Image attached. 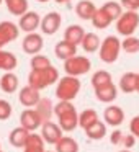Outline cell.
<instances>
[{
	"label": "cell",
	"instance_id": "1",
	"mask_svg": "<svg viewBox=\"0 0 139 152\" xmlns=\"http://www.w3.org/2000/svg\"><path fill=\"white\" fill-rule=\"evenodd\" d=\"M80 80L77 77H70V75H64L57 80V87H56V96L59 98V102H72L80 92Z\"/></svg>",
	"mask_w": 139,
	"mask_h": 152
},
{
	"label": "cell",
	"instance_id": "2",
	"mask_svg": "<svg viewBox=\"0 0 139 152\" xmlns=\"http://www.w3.org/2000/svg\"><path fill=\"white\" fill-rule=\"evenodd\" d=\"M59 80V72L56 67H48L46 70H31L28 75V85L36 90H43Z\"/></svg>",
	"mask_w": 139,
	"mask_h": 152
},
{
	"label": "cell",
	"instance_id": "3",
	"mask_svg": "<svg viewBox=\"0 0 139 152\" xmlns=\"http://www.w3.org/2000/svg\"><path fill=\"white\" fill-rule=\"evenodd\" d=\"M119 51H121V41L116 36L110 34V36H106L105 39L102 41V44H100V54L98 56L105 64H113L118 59Z\"/></svg>",
	"mask_w": 139,
	"mask_h": 152
},
{
	"label": "cell",
	"instance_id": "4",
	"mask_svg": "<svg viewBox=\"0 0 139 152\" xmlns=\"http://www.w3.org/2000/svg\"><path fill=\"white\" fill-rule=\"evenodd\" d=\"M139 26V15L138 12H123V15L116 20V31L121 36H132Z\"/></svg>",
	"mask_w": 139,
	"mask_h": 152
},
{
	"label": "cell",
	"instance_id": "5",
	"mask_svg": "<svg viewBox=\"0 0 139 152\" xmlns=\"http://www.w3.org/2000/svg\"><path fill=\"white\" fill-rule=\"evenodd\" d=\"M90 69H92V62H90V59L85 56H74L72 59L64 62L66 75H70V77L83 75V74H87Z\"/></svg>",
	"mask_w": 139,
	"mask_h": 152
},
{
	"label": "cell",
	"instance_id": "6",
	"mask_svg": "<svg viewBox=\"0 0 139 152\" xmlns=\"http://www.w3.org/2000/svg\"><path fill=\"white\" fill-rule=\"evenodd\" d=\"M20 126L31 132V131H36L38 128L43 126V119L40 118L36 110L26 108L25 111H21V115H20Z\"/></svg>",
	"mask_w": 139,
	"mask_h": 152
},
{
	"label": "cell",
	"instance_id": "7",
	"mask_svg": "<svg viewBox=\"0 0 139 152\" xmlns=\"http://www.w3.org/2000/svg\"><path fill=\"white\" fill-rule=\"evenodd\" d=\"M61 23H62V17L57 12H49L44 18H41V31L48 36H53L59 31Z\"/></svg>",
	"mask_w": 139,
	"mask_h": 152
},
{
	"label": "cell",
	"instance_id": "8",
	"mask_svg": "<svg viewBox=\"0 0 139 152\" xmlns=\"http://www.w3.org/2000/svg\"><path fill=\"white\" fill-rule=\"evenodd\" d=\"M41 26V17L38 12H26L23 17H20L18 28L25 33H36V30Z\"/></svg>",
	"mask_w": 139,
	"mask_h": 152
},
{
	"label": "cell",
	"instance_id": "9",
	"mask_svg": "<svg viewBox=\"0 0 139 152\" xmlns=\"http://www.w3.org/2000/svg\"><path fill=\"white\" fill-rule=\"evenodd\" d=\"M44 46V41H43V36L38 33H30L23 38V43H21V48L26 54H31V56H36V54L41 53Z\"/></svg>",
	"mask_w": 139,
	"mask_h": 152
},
{
	"label": "cell",
	"instance_id": "10",
	"mask_svg": "<svg viewBox=\"0 0 139 152\" xmlns=\"http://www.w3.org/2000/svg\"><path fill=\"white\" fill-rule=\"evenodd\" d=\"M62 136L64 134H62V129L59 128V124H56V123H53V121L43 123V126H41V137L44 139V142L56 145L57 141H59Z\"/></svg>",
	"mask_w": 139,
	"mask_h": 152
},
{
	"label": "cell",
	"instance_id": "11",
	"mask_svg": "<svg viewBox=\"0 0 139 152\" xmlns=\"http://www.w3.org/2000/svg\"><path fill=\"white\" fill-rule=\"evenodd\" d=\"M18 100H20L21 105H23V106H28V108H31V106H36L38 103H40V100H41L40 90L33 88V87H30V85L23 87V88L20 90V93H18Z\"/></svg>",
	"mask_w": 139,
	"mask_h": 152
},
{
	"label": "cell",
	"instance_id": "12",
	"mask_svg": "<svg viewBox=\"0 0 139 152\" xmlns=\"http://www.w3.org/2000/svg\"><path fill=\"white\" fill-rule=\"evenodd\" d=\"M103 119H105V124L113 126V128H118L119 124H123L124 121V111H123L119 106H108V108L103 111Z\"/></svg>",
	"mask_w": 139,
	"mask_h": 152
},
{
	"label": "cell",
	"instance_id": "13",
	"mask_svg": "<svg viewBox=\"0 0 139 152\" xmlns=\"http://www.w3.org/2000/svg\"><path fill=\"white\" fill-rule=\"evenodd\" d=\"M54 54H56L57 59L66 62V61L72 59L74 56H77V46L67 43V41H59V43L54 46Z\"/></svg>",
	"mask_w": 139,
	"mask_h": 152
},
{
	"label": "cell",
	"instance_id": "14",
	"mask_svg": "<svg viewBox=\"0 0 139 152\" xmlns=\"http://www.w3.org/2000/svg\"><path fill=\"white\" fill-rule=\"evenodd\" d=\"M83 36H85V31H83V28L80 25H69L66 28V31H64V41H67L70 44H75V46L82 44Z\"/></svg>",
	"mask_w": 139,
	"mask_h": 152
},
{
	"label": "cell",
	"instance_id": "15",
	"mask_svg": "<svg viewBox=\"0 0 139 152\" xmlns=\"http://www.w3.org/2000/svg\"><path fill=\"white\" fill-rule=\"evenodd\" d=\"M20 34V28L18 25H15L13 21H2L0 23V36L5 43H12L15 41Z\"/></svg>",
	"mask_w": 139,
	"mask_h": 152
},
{
	"label": "cell",
	"instance_id": "16",
	"mask_svg": "<svg viewBox=\"0 0 139 152\" xmlns=\"http://www.w3.org/2000/svg\"><path fill=\"white\" fill-rule=\"evenodd\" d=\"M116 96H118V88L113 83H110L106 87L95 88V98L102 103H111L116 100Z\"/></svg>",
	"mask_w": 139,
	"mask_h": 152
},
{
	"label": "cell",
	"instance_id": "17",
	"mask_svg": "<svg viewBox=\"0 0 139 152\" xmlns=\"http://www.w3.org/2000/svg\"><path fill=\"white\" fill-rule=\"evenodd\" d=\"M95 12H97V7L90 0H80L75 5V13L80 20H92Z\"/></svg>",
	"mask_w": 139,
	"mask_h": 152
},
{
	"label": "cell",
	"instance_id": "18",
	"mask_svg": "<svg viewBox=\"0 0 139 152\" xmlns=\"http://www.w3.org/2000/svg\"><path fill=\"white\" fill-rule=\"evenodd\" d=\"M18 85H20V80H18V77L13 72H5L0 77V88H2V92L15 93L18 90Z\"/></svg>",
	"mask_w": 139,
	"mask_h": 152
},
{
	"label": "cell",
	"instance_id": "19",
	"mask_svg": "<svg viewBox=\"0 0 139 152\" xmlns=\"http://www.w3.org/2000/svg\"><path fill=\"white\" fill-rule=\"evenodd\" d=\"M57 119H59V128L62 131H74L79 126V113H77V110L66 113V115L59 116Z\"/></svg>",
	"mask_w": 139,
	"mask_h": 152
},
{
	"label": "cell",
	"instance_id": "20",
	"mask_svg": "<svg viewBox=\"0 0 139 152\" xmlns=\"http://www.w3.org/2000/svg\"><path fill=\"white\" fill-rule=\"evenodd\" d=\"M28 136H30V131H26L25 128L18 126V128H15L13 131L10 132L8 141H10V144L13 145V147H23L25 149L26 141H28Z\"/></svg>",
	"mask_w": 139,
	"mask_h": 152
},
{
	"label": "cell",
	"instance_id": "21",
	"mask_svg": "<svg viewBox=\"0 0 139 152\" xmlns=\"http://www.w3.org/2000/svg\"><path fill=\"white\" fill-rule=\"evenodd\" d=\"M34 110H36V113L40 115V118L43 119V123L49 121L51 116L54 115V105L49 98H41Z\"/></svg>",
	"mask_w": 139,
	"mask_h": 152
},
{
	"label": "cell",
	"instance_id": "22",
	"mask_svg": "<svg viewBox=\"0 0 139 152\" xmlns=\"http://www.w3.org/2000/svg\"><path fill=\"white\" fill-rule=\"evenodd\" d=\"M18 59L13 53L10 51H0V70H5V72H12V70L17 67Z\"/></svg>",
	"mask_w": 139,
	"mask_h": 152
},
{
	"label": "cell",
	"instance_id": "23",
	"mask_svg": "<svg viewBox=\"0 0 139 152\" xmlns=\"http://www.w3.org/2000/svg\"><path fill=\"white\" fill-rule=\"evenodd\" d=\"M7 10L15 17H23L28 12V0H4Z\"/></svg>",
	"mask_w": 139,
	"mask_h": 152
},
{
	"label": "cell",
	"instance_id": "24",
	"mask_svg": "<svg viewBox=\"0 0 139 152\" xmlns=\"http://www.w3.org/2000/svg\"><path fill=\"white\" fill-rule=\"evenodd\" d=\"M136 80H138V74L134 72H126L119 79V88L123 93H132L136 92Z\"/></svg>",
	"mask_w": 139,
	"mask_h": 152
},
{
	"label": "cell",
	"instance_id": "25",
	"mask_svg": "<svg viewBox=\"0 0 139 152\" xmlns=\"http://www.w3.org/2000/svg\"><path fill=\"white\" fill-rule=\"evenodd\" d=\"M56 152H79V142L70 136H62L56 144Z\"/></svg>",
	"mask_w": 139,
	"mask_h": 152
},
{
	"label": "cell",
	"instance_id": "26",
	"mask_svg": "<svg viewBox=\"0 0 139 152\" xmlns=\"http://www.w3.org/2000/svg\"><path fill=\"white\" fill-rule=\"evenodd\" d=\"M97 121H98V113H97L95 110H92V108L83 110V111L79 115V126L83 129V131H85L87 128H90L92 124H95Z\"/></svg>",
	"mask_w": 139,
	"mask_h": 152
},
{
	"label": "cell",
	"instance_id": "27",
	"mask_svg": "<svg viewBox=\"0 0 139 152\" xmlns=\"http://www.w3.org/2000/svg\"><path fill=\"white\" fill-rule=\"evenodd\" d=\"M85 134H87V137L92 139V141H100V139H103L106 136V124L98 119L95 124H92L90 128L85 129Z\"/></svg>",
	"mask_w": 139,
	"mask_h": 152
},
{
	"label": "cell",
	"instance_id": "28",
	"mask_svg": "<svg viewBox=\"0 0 139 152\" xmlns=\"http://www.w3.org/2000/svg\"><path fill=\"white\" fill-rule=\"evenodd\" d=\"M82 49L89 54L97 53L100 49V38L95 33H85V36L82 39Z\"/></svg>",
	"mask_w": 139,
	"mask_h": 152
},
{
	"label": "cell",
	"instance_id": "29",
	"mask_svg": "<svg viewBox=\"0 0 139 152\" xmlns=\"http://www.w3.org/2000/svg\"><path fill=\"white\" fill-rule=\"evenodd\" d=\"M90 21H92V25L97 28V30H105V28H108L110 25L113 23V20L102 10V8H97L95 15H93V18Z\"/></svg>",
	"mask_w": 139,
	"mask_h": 152
},
{
	"label": "cell",
	"instance_id": "30",
	"mask_svg": "<svg viewBox=\"0 0 139 152\" xmlns=\"http://www.w3.org/2000/svg\"><path fill=\"white\" fill-rule=\"evenodd\" d=\"M111 80H113L111 74L108 70H97L92 75V85H93V88H100V87H106L110 83H113Z\"/></svg>",
	"mask_w": 139,
	"mask_h": 152
},
{
	"label": "cell",
	"instance_id": "31",
	"mask_svg": "<svg viewBox=\"0 0 139 152\" xmlns=\"http://www.w3.org/2000/svg\"><path fill=\"white\" fill-rule=\"evenodd\" d=\"M102 10L115 21L123 15V7H121V4H118V2H106V4L102 7Z\"/></svg>",
	"mask_w": 139,
	"mask_h": 152
},
{
	"label": "cell",
	"instance_id": "32",
	"mask_svg": "<svg viewBox=\"0 0 139 152\" xmlns=\"http://www.w3.org/2000/svg\"><path fill=\"white\" fill-rule=\"evenodd\" d=\"M25 149H28V151H44V139L41 137V134L30 132Z\"/></svg>",
	"mask_w": 139,
	"mask_h": 152
},
{
	"label": "cell",
	"instance_id": "33",
	"mask_svg": "<svg viewBox=\"0 0 139 152\" xmlns=\"http://www.w3.org/2000/svg\"><path fill=\"white\" fill-rule=\"evenodd\" d=\"M30 66H31V70H46L48 67H51L53 64H51V61L48 59L46 56H43V54H36V56L31 57Z\"/></svg>",
	"mask_w": 139,
	"mask_h": 152
},
{
	"label": "cell",
	"instance_id": "34",
	"mask_svg": "<svg viewBox=\"0 0 139 152\" xmlns=\"http://www.w3.org/2000/svg\"><path fill=\"white\" fill-rule=\"evenodd\" d=\"M121 49H124L128 54H136L139 53V38L136 36H128L121 41Z\"/></svg>",
	"mask_w": 139,
	"mask_h": 152
},
{
	"label": "cell",
	"instance_id": "35",
	"mask_svg": "<svg viewBox=\"0 0 139 152\" xmlns=\"http://www.w3.org/2000/svg\"><path fill=\"white\" fill-rule=\"evenodd\" d=\"M75 110V106L72 105V102H59L57 105H54V115L59 118V116L66 115V113H70Z\"/></svg>",
	"mask_w": 139,
	"mask_h": 152
},
{
	"label": "cell",
	"instance_id": "36",
	"mask_svg": "<svg viewBox=\"0 0 139 152\" xmlns=\"http://www.w3.org/2000/svg\"><path fill=\"white\" fill-rule=\"evenodd\" d=\"M12 116V105L7 100H0V121H5Z\"/></svg>",
	"mask_w": 139,
	"mask_h": 152
},
{
	"label": "cell",
	"instance_id": "37",
	"mask_svg": "<svg viewBox=\"0 0 139 152\" xmlns=\"http://www.w3.org/2000/svg\"><path fill=\"white\" fill-rule=\"evenodd\" d=\"M123 8H126V12H138L139 10V0H119Z\"/></svg>",
	"mask_w": 139,
	"mask_h": 152
},
{
	"label": "cell",
	"instance_id": "38",
	"mask_svg": "<svg viewBox=\"0 0 139 152\" xmlns=\"http://www.w3.org/2000/svg\"><path fill=\"white\" fill-rule=\"evenodd\" d=\"M129 131L136 139H139V116H134L129 123Z\"/></svg>",
	"mask_w": 139,
	"mask_h": 152
},
{
	"label": "cell",
	"instance_id": "39",
	"mask_svg": "<svg viewBox=\"0 0 139 152\" xmlns=\"http://www.w3.org/2000/svg\"><path fill=\"white\" fill-rule=\"evenodd\" d=\"M134 144H136V137L131 134V132H129V134H124V136H123L121 145H124V149H128V151H129V149H131Z\"/></svg>",
	"mask_w": 139,
	"mask_h": 152
},
{
	"label": "cell",
	"instance_id": "40",
	"mask_svg": "<svg viewBox=\"0 0 139 152\" xmlns=\"http://www.w3.org/2000/svg\"><path fill=\"white\" fill-rule=\"evenodd\" d=\"M123 136H124V132H123V131H119V129H116V131H113V132H111V137H110V141H111V144H115V145H121Z\"/></svg>",
	"mask_w": 139,
	"mask_h": 152
},
{
	"label": "cell",
	"instance_id": "41",
	"mask_svg": "<svg viewBox=\"0 0 139 152\" xmlns=\"http://www.w3.org/2000/svg\"><path fill=\"white\" fill-rule=\"evenodd\" d=\"M5 44H7V43H5V41H4V39H2V36H0V51H2V48H4V46H5Z\"/></svg>",
	"mask_w": 139,
	"mask_h": 152
},
{
	"label": "cell",
	"instance_id": "42",
	"mask_svg": "<svg viewBox=\"0 0 139 152\" xmlns=\"http://www.w3.org/2000/svg\"><path fill=\"white\" fill-rule=\"evenodd\" d=\"M136 92L139 93V74H138V80H136Z\"/></svg>",
	"mask_w": 139,
	"mask_h": 152
},
{
	"label": "cell",
	"instance_id": "43",
	"mask_svg": "<svg viewBox=\"0 0 139 152\" xmlns=\"http://www.w3.org/2000/svg\"><path fill=\"white\" fill-rule=\"evenodd\" d=\"M54 2H57V4H67V2H70V0H54Z\"/></svg>",
	"mask_w": 139,
	"mask_h": 152
},
{
	"label": "cell",
	"instance_id": "44",
	"mask_svg": "<svg viewBox=\"0 0 139 152\" xmlns=\"http://www.w3.org/2000/svg\"><path fill=\"white\" fill-rule=\"evenodd\" d=\"M23 152H46V151H28V149H25Z\"/></svg>",
	"mask_w": 139,
	"mask_h": 152
},
{
	"label": "cell",
	"instance_id": "45",
	"mask_svg": "<svg viewBox=\"0 0 139 152\" xmlns=\"http://www.w3.org/2000/svg\"><path fill=\"white\" fill-rule=\"evenodd\" d=\"M38 2H41V4H46V2H49V0H38Z\"/></svg>",
	"mask_w": 139,
	"mask_h": 152
},
{
	"label": "cell",
	"instance_id": "46",
	"mask_svg": "<svg viewBox=\"0 0 139 152\" xmlns=\"http://www.w3.org/2000/svg\"><path fill=\"white\" fill-rule=\"evenodd\" d=\"M119 152H131V151H128V149H123V151H119Z\"/></svg>",
	"mask_w": 139,
	"mask_h": 152
},
{
	"label": "cell",
	"instance_id": "47",
	"mask_svg": "<svg viewBox=\"0 0 139 152\" xmlns=\"http://www.w3.org/2000/svg\"><path fill=\"white\" fill-rule=\"evenodd\" d=\"M2 4H4V0H0V5H2Z\"/></svg>",
	"mask_w": 139,
	"mask_h": 152
},
{
	"label": "cell",
	"instance_id": "48",
	"mask_svg": "<svg viewBox=\"0 0 139 152\" xmlns=\"http://www.w3.org/2000/svg\"><path fill=\"white\" fill-rule=\"evenodd\" d=\"M48 152H49V151H48ZM54 152H56V151H54Z\"/></svg>",
	"mask_w": 139,
	"mask_h": 152
},
{
	"label": "cell",
	"instance_id": "49",
	"mask_svg": "<svg viewBox=\"0 0 139 152\" xmlns=\"http://www.w3.org/2000/svg\"><path fill=\"white\" fill-rule=\"evenodd\" d=\"M0 152H4V151H0Z\"/></svg>",
	"mask_w": 139,
	"mask_h": 152
},
{
	"label": "cell",
	"instance_id": "50",
	"mask_svg": "<svg viewBox=\"0 0 139 152\" xmlns=\"http://www.w3.org/2000/svg\"><path fill=\"white\" fill-rule=\"evenodd\" d=\"M0 151H2V149H0Z\"/></svg>",
	"mask_w": 139,
	"mask_h": 152
}]
</instances>
